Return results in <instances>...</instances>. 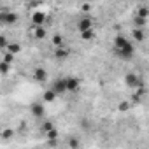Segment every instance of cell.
I'll return each mask as SVG.
<instances>
[{
    "instance_id": "obj_1",
    "label": "cell",
    "mask_w": 149,
    "mask_h": 149,
    "mask_svg": "<svg viewBox=\"0 0 149 149\" xmlns=\"http://www.w3.org/2000/svg\"><path fill=\"white\" fill-rule=\"evenodd\" d=\"M125 83H126V86H130V88H133V90H137V88L142 86L140 77L137 76V74H133V72H130V74H126V76H125Z\"/></svg>"
},
{
    "instance_id": "obj_2",
    "label": "cell",
    "mask_w": 149,
    "mask_h": 149,
    "mask_svg": "<svg viewBox=\"0 0 149 149\" xmlns=\"http://www.w3.org/2000/svg\"><path fill=\"white\" fill-rule=\"evenodd\" d=\"M0 21H2L4 25H14L18 21V14L16 13H9L7 9H4L2 13H0Z\"/></svg>"
},
{
    "instance_id": "obj_3",
    "label": "cell",
    "mask_w": 149,
    "mask_h": 149,
    "mask_svg": "<svg viewBox=\"0 0 149 149\" xmlns=\"http://www.w3.org/2000/svg\"><path fill=\"white\" fill-rule=\"evenodd\" d=\"M53 90H54L58 95L68 93V91H67V79H56V83L53 84Z\"/></svg>"
},
{
    "instance_id": "obj_4",
    "label": "cell",
    "mask_w": 149,
    "mask_h": 149,
    "mask_svg": "<svg viewBox=\"0 0 149 149\" xmlns=\"http://www.w3.org/2000/svg\"><path fill=\"white\" fill-rule=\"evenodd\" d=\"M44 21H46V14H44L42 11H35V13L32 14V23H33L35 26L44 25Z\"/></svg>"
},
{
    "instance_id": "obj_5",
    "label": "cell",
    "mask_w": 149,
    "mask_h": 149,
    "mask_svg": "<svg viewBox=\"0 0 149 149\" xmlns=\"http://www.w3.org/2000/svg\"><path fill=\"white\" fill-rule=\"evenodd\" d=\"M65 79H67V91L68 93H74L79 90V81L76 77H65Z\"/></svg>"
},
{
    "instance_id": "obj_6",
    "label": "cell",
    "mask_w": 149,
    "mask_h": 149,
    "mask_svg": "<svg viewBox=\"0 0 149 149\" xmlns=\"http://www.w3.org/2000/svg\"><path fill=\"white\" fill-rule=\"evenodd\" d=\"M77 28H79L81 32H84V30H90V28H93V23H91V19H90V18H83V19L79 21Z\"/></svg>"
},
{
    "instance_id": "obj_7",
    "label": "cell",
    "mask_w": 149,
    "mask_h": 149,
    "mask_svg": "<svg viewBox=\"0 0 149 149\" xmlns=\"http://www.w3.org/2000/svg\"><path fill=\"white\" fill-rule=\"evenodd\" d=\"M32 114L35 116V118H42L44 116V107H42V104H32Z\"/></svg>"
},
{
    "instance_id": "obj_8",
    "label": "cell",
    "mask_w": 149,
    "mask_h": 149,
    "mask_svg": "<svg viewBox=\"0 0 149 149\" xmlns=\"http://www.w3.org/2000/svg\"><path fill=\"white\" fill-rule=\"evenodd\" d=\"M33 79H35V81H46V79H47V72H46L44 68H35Z\"/></svg>"
},
{
    "instance_id": "obj_9",
    "label": "cell",
    "mask_w": 149,
    "mask_h": 149,
    "mask_svg": "<svg viewBox=\"0 0 149 149\" xmlns=\"http://www.w3.org/2000/svg\"><path fill=\"white\" fill-rule=\"evenodd\" d=\"M56 97H58V93H56V91H54V90L51 88V90H47V91L44 93V97H42V100L49 104V102H54V100H56Z\"/></svg>"
},
{
    "instance_id": "obj_10",
    "label": "cell",
    "mask_w": 149,
    "mask_h": 149,
    "mask_svg": "<svg viewBox=\"0 0 149 149\" xmlns=\"http://www.w3.org/2000/svg\"><path fill=\"white\" fill-rule=\"evenodd\" d=\"M54 54H56V58L63 60V58H67V56L70 54V51H68V49H65L63 46H58V47H56V51H54Z\"/></svg>"
},
{
    "instance_id": "obj_11",
    "label": "cell",
    "mask_w": 149,
    "mask_h": 149,
    "mask_svg": "<svg viewBox=\"0 0 149 149\" xmlns=\"http://www.w3.org/2000/svg\"><path fill=\"white\" fill-rule=\"evenodd\" d=\"M81 35H83L84 40H93V39H95V30H93V28L84 30V32H81Z\"/></svg>"
},
{
    "instance_id": "obj_12",
    "label": "cell",
    "mask_w": 149,
    "mask_h": 149,
    "mask_svg": "<svg viewBox=\"0 0 149 149\" xmlns=\"http://www.w3.org/2000/svg\"><path fill=\"white\" fill-rule=\"evenodd\" d=\"M33 35H35V39H44V37H46V30L42 28V25L35 28V32H33Z\"/></svg>"
},
{
    "instance_id": "obj_13",
    "label": "cell",
    "mask_w": 149,
    "mask_h": 149,
    "mask_svg": "<svg viewBox=\"0 0 149 149\" xmlns=\"http://www.w3.org/2000/svg\"><path fill=\"white\" fill-rule=\"evenodd\" d=\"M132 33H133V39H135V40H144V32H142L139 26H137Z\"/></svg>"
},
{
    "instance_id": "obj_14",
    "label": "cell",
    "mask_w": 149,
    "mask_h": 149,
    "mask_svg": "<svg viewBox=\"0 0 149 149\" xmlns=\"http://www.w3.org/2000/svg\"><path fill=\"white\" fill-rule=\"evenodd\" d=\"M19 49H21V46H19V44H9L6 51H9V53H13V54H16V53H19Z\"/></svg>"
},
{
    "instance_id": "obj_15",
    "label": "cell",
    "mask_w": 149,
    "mask_h": 149,
    "mask_svg": "<svg viewBox=\"0 0 149 149\" xmlns=\"http://www.w3.org/2000/svg\"><path fill=\"white\" fill-rule=\"evenodd\" d=\"M46 137H47V139H56V137H58V132H56L54 128H51V130L46 132Z\"/></svg>"
},
{
    "instance_id": "obj_16",
    "label": "cell",
    "mask_w": 149,
    "mask_h": 149,
    "mask_svg": "<svg viewBox=\"0 0 149 149\" xmlns=\"http://www.w3.org/2000/svg\"><path fill=\"white\" fill-rule=\"evenodd\" d=\"M147 14H149V11H147L146 7H139V13H137V16H142V18H147Z\"/></svg>"
},
{
    "instance_id": "obj_17",
    "label": "cell",
    "mask_w": 149,
    "mask_h": 149,
    "mask_svg": "<svg viewBox=\"0 0 149 149\" xmlns=\"http://www.w3.org/2000/svg\"><path fill=\"white\" fill-rule=\"evenodd\" d=\"M53 44H54L56 47H58V46H61V44H63L61 37H60V35H54V37H53Z\"/></svg>"
},
{
    "instance_id": "obj_18",
    "label": "cell",
    "mask_w": 149,
    "mask_h": 149,
    "mask_svg": "<svg viewBox=\"0 0 149 149\" xmlns=\"http://www.w3.org/2000/svg\"><path fill=\"white\" fill-rule=\"evenodd\" d=\"M7 70H9V63H7V61H2V72L6 74Z\"/></svg>"
},
{
    "instance_id": "obj_19",
    "label": "cell",
    "mask_w": 149,
    "mask_h": 149,
    "mask_svg": "<svg viewBox=\"0 0 149 149\" xmlns=\"http://www.w3.org/2000/svg\"><path fill=\"white\" fill-rule=\"evenodd\" d=\"M128 107H130V105H128V102H121V104H119V109H121V111H126Z\"/></svg>"
},
{
    "instance_id": "obj_20",
    "label": "cell",
    "mask_w": 149,
    "mask_h": 149,
    "mask_svg": "<svg viewBox=\"0 0 149 149\" xmlns=\"http://www.w3.org/2000/svg\"><path fill=\"white\" fill-rule=\"evenodd\" d=\"M81 9H83L84 13H88V11H91V6H90V4H83V7H81Z\"/></svg>"
}]
</instances>
